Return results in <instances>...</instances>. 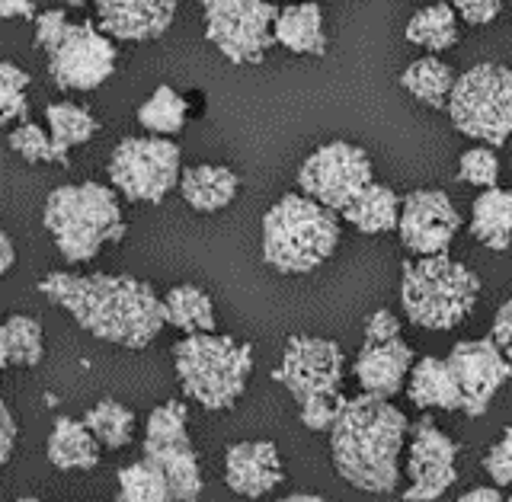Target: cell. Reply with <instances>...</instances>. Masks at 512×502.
I'll list each match as a JSON object with an SVG mask.
<instances>
[{"mask_svg": "<svg viewBox=\"0 0 512 502\" xmlns=\"http://www.w3.org/2000/svg\"><path fill=\"white\" fill-rule=\"evenodd\" d=\"M39 291L52 304L64 307L77 327L122 349L151 346L167 327L164 298H157L148 282L128 275L52 272L39 282Z\"/></svg>", "mask_w": 512, "mask_h": 502, "instance_id": "1", "label": "cell"}, {"mask_svg": "<svg viewBox=\"0 0 512 502\" xmlns=\"http://www.w3.org/2000/svg\"><path fill=\"white\" fill-rule=\"evenodd\" d=\"M407 416L388 397L359 394L343 400L330 429V455L349 487L365 493H394L400 487V451L407 442Z\"/></svg>", "mask_w": 512, "mask_h": 502, "instance_id": "2", "label": "cell"}, {"mask_svg": "<svg viewBox=\"0 0 512 502\" xmlns=\"http://www.w3.org/2000/svg\"><path fill=\"white\" fill-rule=\"evenodd\" d=\"M116 186L74 183L58 186L45 199V231L52 234L58 253L68 263H90L109 244L125 237V218Z\"/></svg>", "mask_w": 512, "mask_h": 502, "instance_id": "3", "label": "cell"}, {"mask_svg": "<svg viewBox=\"0 0 512 502\" xmlns=\"http://www.w3.org/2000/svg\"><path fill=\"white\" fill-rule=\"evenodd\" d=\"M340 247L336 212L311 196H282L263 218V263L282 275H308Z\"/></svg>", "mask_w": 512, "mask_h": 502, "instance_id": "4", "label": "cell"}, {"mask_svg": "<svg viewBox=\"0 0 512 502\" xmlns=\"http://www.w3.org/2000/svg\"><path fill=\"white\" fill-rule=\"evenodd\" d=\"M173 365L183 394L199 407L221 413L231 410L247 391L253 346L237 343L231 336L189 333L173 346Z\"/></svg>", "mask_w": 512, "mask_h": 502, "instance_id": "5", "label": "cell"}, {"mask_svg": "<svg viewBox=\"0 0 512 502\" xmlns=\"http://www.w3.org/2000/svg\"><path fill=\"white\" fill-rule=\"evenodd\" d=\"M343 349L333 339L320 336H292L285 343L282 365L272 371L288 394L298 403L301 423L314 432H330L343 407Z\"/></svg>", "mask_w": 512, "mask_h": 502, "instance_id": "6", "label": "cell"}, {"mask_svg": "<svg viewBox=\"0 0 512 502\" xmlns=\"http://www.w3.org/2000/svg\"><path fill=\"white\" fill-rule=\"evenodd\" d=\"M480 298V279L455 263L448 253L420 256L404 263L400 275V304L410 323L423 330H455L474 311Z\"/></svg>", "mask_w": 512, "mask_h": 502, "instance_id": "7", "label": "cell"}, {"mask_svg": "<svg viewBox=\"0 0 512 502\" xmlns=\"http://www.w3.org/2000/svg\"><path fill=\"white\" fill-rule=\"evenodd\" d=\"M448 116L461 135L500 148L512 135V71L503 64H477L464 71L448 100Z\"/></svg>", "mask_w": 512, "mask_h": 502, "instance_id": "8", "label": "cell"}, {"mask_svg": "<svg viewBox=\"0 0 512 502\" xmlns=\"http://www.w3.org/2000/svg\"><path fill=\"white\" fill-rule=\"evenodd\" d=\"M205 36L231 64H260L276 45L279 7L269 0H202Z\"/></svg>", "mask_w": 512, "mask_h": 502, "instance_id": "9", "label": "cell"}, {"mask_svg": "<svg viewBox=\"0 0 512 502\" xmlns=\"http://www.w3.org/2000/svg\"><path fill=\"white\" fill-rule=\"evenodd\" d=\"M109 183L128 202L160 205L180 186V144L170 138H125L109 157Z\"/></svg>", "mask_w": 512, "mask_h": 502, "instance_id": "10", "label": "cell"}, {"mask_svg": "<svg viewBox=\"0 0 512 502\" xmlns=\"http://www.w3.org/2000/svg\"><path fill=\"white\" fill-rule=\"evenodd\" d=\"M144 458L154 461L167 474L173 499H199L202 471L186 432V403L167 400L148 416V426H144Z\"/></svg>", "mask_w": 512, "mask_h": 502, "instance_id": "11", "label": "cell"}, {"mask_svg": "<svg viewBox=\"0 0 512 502\" xmlns=\"http://www.w3.org/2000/svg\"><path fill=\"white\" fill-rule=\"evenodd\" d=\"M48 77L64 93L96 90L116 71V45L109 32L93 23H68L61 39L48 48Z\"/></svg>", "mask_w": 512, "mask_h": 502, "instance_id": "12", "label": "cell"}, {"mask_svg": "<svg viewBox=\"0 0 512 502\" xmlns=\"http://www.w3.org/2000/svg\"><path fill=\"white\" fill-rule=\"evenodd\" d=\"M368 183H375L372 160H368L362 148L349 141L324 144L298 170V186L304 196L317 199L320 205L333 208V212L349 208Z\"/></svg>", "mask_w": 512, "mask_h": 502, "instance_id": "13", "label": "cell"}, {"mask_svg": "<svg viewBox=\"0 0 512 502\" xmlns=\"http://www.w3.org/2000/svg\"><path fill=\"white\" fill-rule=\"evenodd\" d=\"M413 365V349L400 336V320L381 307L365 323V343L359 349L356 365H352V375L368 394L391 400L404 391Z\"/></svg>", "mask_w": 512, "mask_h": 502, "instance_id": "14", "label": "cell"}, {"mask_svg": "<svg viewBox=\"0 0 512 502\" xmlns=\"http://www.w3.org/2000/svg\"><path fill=\"white\" fill-rule=\"evenodd\" d=\"M448 365H452L464 410L468 416H484L500 387L512 378V359L496 346V339H471V343H458L448 352Z\"/></svg>", "mask_w": 512, "mask_h": 502, "instance_id": "15", "label": "cell"}, {"mask_svg": "<svg viewBox=\"0 0 512 502\" xmlns=\"http://www.w3.org/2000/svg\"><path fill=\"white\" fill-rule=\"evenodd\" d=\"M461 228L452 199L442 189H416L400 202V244L416 256L445 253Z\"/></svg>", "mask_w": 512, "mask_h": 502, "instance_id": "16", "label": "cell"}, {"mask_svg": "<svg viewBox=\"0 0 512 502\" xmlns=\"http://www.w3.org/2000/svg\"><path fill=\"white\" fill-rule=\"evenodd\" d=\"M455 461L458 445L429 416H423L413 426L410 439V490L404 493V499L426 502L445 496V490H452L458 480Z\"/></svg>", "mask_w": 512, "mask_h": 502, "instance_id": "17", "label": "cell"}, {"mask_svg": "<svg viewBox=\"0 0 512 502\" xmlns=\"http://www.w3.org/2000/svg\"><path fill=\"white\" fill-rule=\"evenodd\" d=\"M180 0H96V20L119 42H151L170 29Z\"/></svg>", "mask_w": 512, "mask_h": 502, "instance_id": "18", "label": "cell"}, {"mask_svg": "<svg viewBox=\"0 0 512 502\" xmlns=\"http://www.w3.org/2000/svg\"><path fill=\"white\" fill-rule=\"evenodd\" d=\"M285 480L279 448L272 442H240L224 455V483L237 496H266Z\"/></svg>", "mask_w": 512, "mask_h": 502, "instance_id": "19", "label": "cell"}, {"mask_svg": "<svg viewBox=\"0 0 512 502\" xmlns=\"http://www.w3.org/2000/svg\"><path fill=\"white\" fill-rule=\"evenodd\" d=\"M407 394L420 410H464V397L452 365H448V359H436V355H426L413 365Z\"/></svg>", "mask_w": 512, "mask_h": 502, "instance_id": "20", "label": "cell"}, {"mask_svg": "<svg viewBox=\"0 0 512 502\" xmlns=\"http://www.w3.org/2000/svg\"><path fill=\"white\" fill-rule=\"evenodd\" d=\"M276 42L292 55H327V32H324V10L311 0L288 4L276 16Z\"/></svg>", "mask_w": 512, "mask_h": 502, "instance_id": "21", "label": "cell"}, {"mask_svg": "<svg viewBox=\"0 0 512 502\" xmlns=\"http://www.w3.org/2000/svg\"><path fill=\"white\" fill-rule=\"evenodd\" d=\"M100 439L87 423H77L71 416H61L52 435H48V461L58 471H93L100 464Z\"/></svg>", "mask_w": 512, "mask_h": 502, "instance_id": "22", "label": "cell"}, {"mask_svg": "<svg viewBox=\"0 0 512 502\" xmlns=\"http://www.w3.org/2000/svg\"><path fill=\"white\" fill-rule=\"evenodd\" d=\"M180 192H183L189 208H196V212H202V215H215L234 202L237 173L228 167H215V164L189 167L180 176Z\"/></svg>", "mask_w": 512, "mask_h": 502, "instance_id": "23", "label": "cell"}, {"mask_svg": "<svg viewBox=\"0 0 512 502\" xmlns=\"http://www.w3.org/2000/svg\"><path fill=\"white\" fill-rule=\"evenodd\" d=\"M471 234L487 250H509L512 244V192L490 186L474 199L471 208Z\"/></svg>", "mask_w": 512, "mask_h": 502, "instance_id": "24", "label": "cell"}, {"mask_svg": "<svg viewBox=\"0 0 512 502\" xmlns=\"http://www.w3.org/2000/svg\"><path fill=\"white\" fill-rule=\"evenodd\" d=\"M343 218L362 234H388L400 224V199L384 183H368L359 199L343 208Z\"/></svg>", "mask_w": 512, "mask_h": 502, "instance_id": "25", "label": "cell"}, {"mask_svg": "<svg viewBox=\"0 0 512 502\" xmlns=\"http://www.w3.org/2000/svg\"><path fill=\"white\" fill-rule=\"evenodd\" d=\"M455 84H458L455 71L439 58H420L400 74V87H404L410 96H416L423 106H432V109H448Z\"/></svg>", "mask_w": 512, "mask_h": 502, "instance_id": "26", "label": "cell"}, {"mask_svg": "<svg viewBox=\"0 0 512 502\" xmlns=\"http://www.w3.org/2000/svg\"><path fill=\"white\" fill-rule=\"evenodd\" d=\"M45 119H48L52 141H55V164H61V167H68V151L71 148H77V144H87L96 132H100L96 119L77 103L45 106Z\"/></svg>", "mask_w": 512, "mask_h": 502, "instance_id": "27", "label": "cell"}, {"mask_svg": "<svg viewBox=\"0 0 512 502\" xmlns=\"http://www.w3.org/2000/svg\"><path fill=\"white\" fill-rule=\"evenodd\" d=\"M167 323L180 333H215V304L196 285H176L164 295Z\"/></svg>", "mask_w": 512, "mask_h": 502, "instance_id": "28", "label": "cell"}, {"mask_svg": "<svg viewBox=\"0 0 512 502\" xmlns=\"http://www.w3.org/2000/svg\"><path fill=\"white\" fill-rule=\"evenodd\" d=\"M45 355L39 320L13 314L0 327V365L4 368H36Z\"/></svg>", "mask_w": 512, "mask_h": 502, "instance_id": "29", "label": "cell"}, {"mask_svg": "<svg viewBox=\"0 0 512 502\" xmlns=\"http://www.w3.org/2000/svg\"><path fill=\"white\" fill-rule=\"evenodd\" d=\"M407 42L426 48V52H448L452 45H458V10L455 4H432L420 10L407 23Z\"/></svg>", "mask_w": 512, "mask_h": 502, "instance_id": "30", "label": "cell"}, {"mask_svg": "<svg viewBox=\"0 0 512 502\" xmlns=\"http://www.w3.org/2000/svg\"><path fill=\"white\" fill-rule=\"evenodd\" d=\"M119 499L122 502H170L173 487L167 474L148 458L128 464L119 471Z\"/></svg>", "mask_w": 512, "mask_h": 502, "instance_id": "31", "label": "cell"}, {"mask_svg": "<svg viewBox=\"0 0 512 502\" xmlns=\"http://www.w3.org/2000/svg\"><path fill=\"white\" fill-rule=\"evenodd\" d=\"M84 423L93 429L103 448L119 451L135 439V413L122 407L119 400H103L84 416Z\"/></svg>", "mask_w": 512, "mask_h": 502, "instance_id": "32", "label": "cell"}, {"mask_svg": "<svg viewBox=\"0 0 512 502\" xmlns=\"http://www.w3.org/2000/svg\"><path fill=\"white\" fill-rule=\"evenodd\" d=\"M138 122L154 135H176L186 125V100L173 87H157L154 96H148L138 106Z\"/></svg>", "mask_w": 512, "mask_h": 502, "instance_id": "33", "label": "cell"}, {"mask_svg": "<svg viewBox=\"0 0 512 502\" xmlns=\"http://www.w3.org/2000/svg\"><path fill=\"white\" fill-rule=\"evenodd\" d=\"M26 87L29 74L16 68L13 61L0 64V122L13 125L16 119H26L29 103H26Z\"/></svg>", "mask_w": 512, "mask_h": 502, "instance_id": "34", "label": "cell"}, {"mask_svg": "<svg viewBox=\"0 0 512 502\" xmlns=\"http://www.w3.org/2000/svg\"><path fill=\"white\" fill-rule=\"evenodd\" d=\"M7 144H10L13 154H20L26 160V164L55 160V141H52V135H48L42 125H32V122L16 125L13 132L7 135Z\"/></svg>", "mask_w": 512, "mask_h": 502, "instance_id": "35", "label": "cell"}, {"mask_svg": "<svg viewBox=\"0 0 512 502\" xmlns=\"http://www.w3.org/2000/svg\"><path fill=\"white\" fill-rule=\"evenodd\" d=\"M458 176L468 186H477V189H490L500 180V160H496L490 144L484 148H471L461 154V164H458Z\"/></svg>", "mask_w": 512, "mask_h": 502, "instance_id": "36", "label": "cell"}, {"mask_svg": "<svg viewBox=\"0 0 512 502\" xmlns=\"http://www.w3.org/2000/svg\"><path fill=\"white\" fill-rule=\"evenodd\" d=\"M484 471L490 474L496 487H512V429H503L500 442L487 451Z\"/></svg>", "mask_w": 512, "mask_h": 502, "instance_id": "37", "label": "cell"}, {"mask_svg": "<svg viewBox=\"0 0 512 502\" xmlns=\"http://www.w3.org/2000/svg\"><path fill=\"white\" fill-rule=\"evenodd\" d=\"M452 4L468 26H487L503 10V0H452Z\"/></svg>", "mask_w": 512, "mask_h": 502, "instance_id": "38", "label": "cell"}, {"mask_svg": "<svg viewBox=\"0 0 512 502\" xmlns=\"http://www.w3.org/2000/svg\"><path fill=\"white\" fill-rule=\"evenodd\" d=\"M68 29V16H64V10H45L36 16V45L42 48V52H48L58 39L61 32Z\"/></svg>", "mask_w": 512, "mask_h": 502, "instance_id": "39", "label": "cell"}, {"mask_svg": "<svg viewBox=\"0 0 512 502\" xmlns=\"http://www.w3.org/2000/svg\"><path fill=\"white\" fill-rule=\"evenodd\" d=\"M16 448V419L10 403H0V464H10Z\"/></svg>", "mask_w": 512, "mask_h": 502, "instance_id": "40", "label": "cell"}, {"mask_svg": "<svg viewBox=\"0 0 512 502\" xmlns=\"http://www.w3.org/2000/svg\"><path fill=\"white\" fill-rule=\"evenodd\" d=\"M490 336L496 339V346H500L509 355V359H512V301H506L500 311H496Z\"/></svg>", "mask_w": 512, "mask_h": 502, "instance_id": "41", "label": "cell"}, {"mask_svg": "<svg viewBox=\"0 0 512 502\" xmlns=\"http://www.w3.org/2000/svg\"><path fill=\"white\" fill-rule=\"evenodd\" d=\"M4 20H36V0H0Z\"/></svg>", "mask_w": 512, "mask_h": 502, "instance_id": "42", "label": "cell"}, {"mask_svg": "<svg viewBox=\"0 0 512 502\" xmlns=\"http://www.w3.org/2000/svg\"><path fill=\"white\" fill-rule=\"evenodd\" d=\"M16 263V247H13V240L10 234H0V275H7Z\"/></svg>", "mask_w": 512, "mask_h": 502, "instance_id": "43", "label": "cell"}, {"mask_svg": "<svg viewBox=\"0 0 512 502\" xmlns=\"http://www.w3.org/2000/svg\"><path fill=\"white\" fill-rule=\"evenodd\" d=\"M496 499H503V493L493 487H474L468 493H461V502H496Z\"/></svg>", "mask_w": 512, "mask_h": 502, "instance_id": "44", "label": "cell"}, {"mask_svg": "<svg viewBox=\"0 0 512 502\" xmlns=\"http://www.w3.org/2000/svg\"><path fill=\"white\" fill-rule=\"evenodd\" d=\"M288 502H320V496H308V493H295V496H288Z\"/></svg>", "mask_w": 512, "mask_h": 502, "instance_id": "45", "label": "cell"}, {"mask_svg": "<svg viewBox=\"0 0 512 502\" xmlns=\"http://www.w3.org/2000/svg\"><path fill=\"white\" fill-rule=\"evenodd\" d=\"M68 7H84V4H90V0H64Z\"/></svg>", "mask_w": 512, "mask_h": 502, "instance_id": "46", "label": "cell"}]
</instances>
